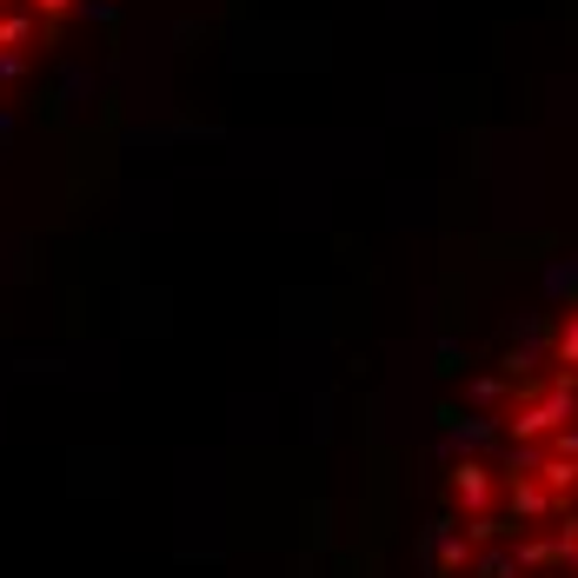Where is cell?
Masks as SVG:
<instances>
[{"label": "cell", "mask_w": 578, "mask_h": 578, "mask_svg": "<svg viewBox=\"0 0 578 578\" xmlns=\"http://www.w3.org/2000/svg\"><path fill=\"white\" fill-rule=\"evenodd\" d=\"M439 578H578V313L472 393Z\"/></svg>", "instance_id": "1"}]
</instances>
